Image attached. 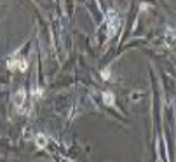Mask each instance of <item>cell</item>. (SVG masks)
I'll return each mask as SVG.
<instances>
[{"label": "cell", "mask_w": 176, "mask_h": 162, "mask_svg": "<svg viewBox=\"0 0 176 162\" xmlns=\"http://www.w3.org/2000/svg\"><path fill=\"white\" fill-rule=\"evenodd\" d=\"M35 143H37V147L44 148V147H45V143H47V138H45V136H42V134H38V136L35 138Z\"/></svg>", "instance_id": "2"}, {"label": "cell", "mask_w": 176, "mask_h": 162, "mask_svg": "<svg viewBox=\"0 0 176 162\" xmlns=\"http://www.w3.org/2000/svg\"><path fill=\"white\" fill-rule=\"evenodd\" d=\"M23 99H25V91H19L18 92V96H16V103H18V108H19V106H21V103H23Z\"/></svg>", "instance_id": "4"}, {"label": "cell", "mask_w": 176, "mask_h": 162, "mask_svg": "<svg viewBox=\"0 0 176 162\" xmlns=\"http://www.w3.org/2000/svg\"><path fill=\"white\" fill-rule=\"evenodd\" d=\"M7 68L11 71H14V70H19V71H25L26 68H28V63L25 61V59H9L7 61Z\"/></svg>", "instance_id": "1"}, {"label": "cell", "mask_w": 176, "mask_h": 162, "mask_svg": "<svg viewBox=\"0 0 176 162\" xmlns=\"http://www.w3.org/2000/svg\"><path fill=\"white\" fill-rule=\"evenodd\" d=\"M103 98H105L106 105H113V101H115V96H113L112 92H105V94H103Z\"/></svg>", "instance_id": "3"}, {"label": "cell", "mask_w": 176, "mask_h": 162, "mask_svg": "<svg viewBox=\"0 0 176 162\" xmlns=\"http://www.w3.org/2000/svg\"><path fill=\"white\" fill-rule=\"evenodd\" d=\"M101 75H103L105 80H110V71H108V70H103V71H101Z\"/></svg>", "instance_id": "5"}]
</instances>
